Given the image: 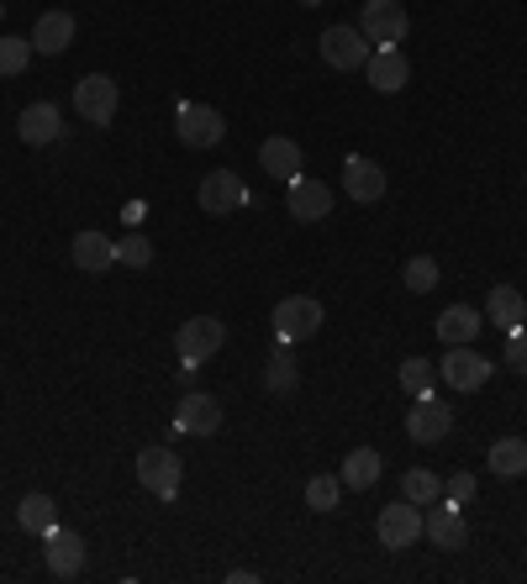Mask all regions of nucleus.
<instances>
[{
    "mask_svg": "<svg viewBox=\"0 0 527 584\" xmlns=\"http://www.w3.org/2000/svg\"><path fill=\"white\" fill-rule=\"evenodd\" d=\"M32 59V38H0V80H17Z\"/></svg>",
    "mask_w": 527,
    "mask_h": 584,
    "instance_id": "nucleus-31",
    "label": "nucleus"
},
{
    "mask_svg": "<svg viewBox=\"0 0 527 584\" xmlns=\"http://www.w3.org/2000/svg\"><path fill=\"white\" fill-rule=\"evenodd\" d=\"M365 80L380 90V95H396V90H406V80H411V63L401 59V48H375L365 63Z\"/></svg>",
    "mask_w": 527,
    "mask_h": 584,
    "instance_id": "nucleus-16",
    "label": "nucleus"
},
{
    "mask_svg": "<svg viewBox=\"0 0 527 584\" xmlns=\"http://www.w3.org/2000/svg\"><path fill=\"white\" fill-rule=\"evenodd\" d=\"M117 263H127V269H148V263H153V242L142 238V232L122 238L117 242Z\"/></svg>",
    "mask_w": 527,
    "mask_h": 584,
    "instance_id": "nucleus-33",
    "label": "nucleus"
},
{
    "mask_svg": "<svg viewBox=\"0 0 527 584\" xmlns=\"http://www.w3.org/2000/svg\"><path fill=\"white\" fill-rule=\"evenodd\" d=\"M296 384H301V369H296V359H290V348L280 343V353L264 363V390H269V395H290Z\"/></svg>",
    "mask_w": 527,
    "mask_h": 584,
    "instance_id": "nucleus-27",
    "label": "nucleus"
},
{
    "mask_svg": "<svg viewBox=\"0 0 527 584\" xmlns=\"http://www.w3.org/2000/svg\"><path fill=\"white\" fill-rule=\"evenodd\" d=\"M285 201H290V217H296V222H322L327 211H332V190H327L322 180H306V174H296Z\"/></svg>",
    "mask_w": 527,
    "mask_h": 584,
    "instance_id": "nucleus-18",
    "label": "nucleus"
},
{
    "mask_svg": "<svg viewBox=\"0 0 527 584\" xmlns=\"http://www.w3.org/2000/svg\"><path fill=\"white\" fill-rule=\"evenodd\" d=\"M196 201H201L206 217H232V211H243L248 205V184L232 174V169H211L196 190Z\"/></svg>",
    "mask_w": 527,
    "mask_h": 584,
    "instance_id": "nucleus-7",
    "label": "nucleus"
},
{
    "mask_svg": "<svg viewBox=\"0 0 527 584\" xmlns=\"http://www.w3.org/2000/svg\"><path fill=\"white\" fill-rule=\"evenodd\" d=\"M42 558H48V574H53V580H74V574L84 568V537L74 532V526H53Z\"/></svg>",
    "mask_w": 527,
    "mask_h": 584,
    "instance_id": "nucleus-15",
    "label": "nucleus"
},
{
    "mask_svg": "<svg viewBox=\"0 0 527 584\" xmlns=\"http://www.w3.org/2000/svg\"><path fill=\"white\" fill-rule=\"evenodd\" d=\"M122 217H127V226H138L142 217H148V205H142V201H127V205H122Z\"/></svg>",
    "mask_w": 527,
    "mask_h": 584,
    "instance_id": "nucleus-36",
    "label": "nucleus"
},
{
    "mask_svg": "<svg viewBox=\"0 0 527 584\" xmlns=\"http://www.w3.org/2000/svg\"><path fill=\"white\" fill-rule=\"evenodd\" d=\"M69 253H74V269H84V274H106V269L117 263V242L101 238V232H80Z\"/></svg>",
    "mask_w": 527,
    "mask_h": 584,
    "instance_id": "nucleus-22",
    "label": "nucleus"
},
{
    "mask_svg": "<svg viewBox=\"0 0 527 584\" xmlns=\"http://www.w3.org/2000/svg\"><path fill=\"white\" fill-rule=\"evenodd\" d=\"M338 501H344V480H338V474H311V480H306V505H311V511H338Z\"/></svg>",
    "mask_w": 527,
    "mask_h": 584,
    "instance_id": "nucleus-30",
    "label": "nucleus"
},
{
    "mask_svg": "<svg viewBox=\"0 0 527 584\" xmlns=\"http://www.w3.org/2000/svg\"><path fill=\"white\" fill-rule=\"evenodd\" d=\"M175 132H180V148H196V153H206V148H217V142L227 138V121L217 105H201V101H180L175 105Z\"/></svg>",
    "mask_w": 527,
    "mask_h": 584,
    "instance_id": "nucleus-1",
    "label": "nucleus"
},
{
    "mask_svg": "<svg viewBox=\"0 0 527 584\" xmlns=\"http://www.w3.org/2000/svg\"><path fill=\"white\" fill-rule=\"evenodd\" d=\"M369 53H375V48L365 42V32H359V27H348V21L322 32V63H327V69L354 74V69H365V63H369Z\"/></svg>",
    "mask_w": 527,
    "mask_h": 584,
    "instance_id": "nucleus-8",
    "label": "nucleus"
},
{
    "mask_svg": "<svg viewBox=\"0 0 527 584\" xmlns=\"http://www.w3.org/2000/svg\"><path fill=\"white\" fill-rule=\"evenodd\" d=\"M180 480H185V469L169 447L153 443V447H142L138 453V484L153 495V501H175V495H180Z\"/></svg>",
    "mask_w": 527,
    "mask_h": 584,
    "instance_id": "nucleus-4",
    "label": "nucleus"
},
{
    "mask_svg": "<svg viewBox=\"0 0 527 584\" xmlns=\"http://www.w3.org/2000/svg\"><path fill=\"white\" fill-rule=\"evenodd\" d=\"M444 501H454V505L475 501V474H469V469H459V474H448L444 480Z\"/></svg>",
    "mask_w": 527,
    "mask_h": 584,
    "instance_id": "nucleus-34",
    "label": "nucleus"
},
{
    "mask_svg": "<svg viewBox=\"0 0 527 584\" xmlns=\"http://www.w3.org/2000/svg\"><path fill=\"white\" fill-rule=\"evenodd\" d=\"M480 326H486V316H480L475 305H444V316H438V338H444V348H459V343H475Z\"/></svg>",
    "mask_w": 527,
    "mask_h": 584,
    "instance_id": "nucleus-21",
    "label": "nucleus"
},
{
    "mask_svg": "<svg viewBox=\"0 0 527 584\" xmlns=\"http://www.w3.org/2000/svg\"><path fill=\"white\" fill-rule=\"evenodd\" d=\"M448 432H454V411L438 395H422L411 405V416H406V437L411 443H444Z\"/></svg>",
    "mask_w": 527,
    "mask_h": 584,
    "instance_id": "nucleus-14",
    "label": "nucleus"
},
{
    "mask_svg": "<svg viewBox=\"0 0 527 584\" xmlns=\"http://www.w3.org/2000/svg\"><path fill=\"white\" fill-rule=\"evenodd\" d=\"M401 495H406V501H417V505H432V501H444V480H438L432 469H406V474H401Z\"/></svg>",
    "mask_w": 527,
    "mask_h": 584,
    "instance_id": "nucleus-28",
    "label": "nucleus"
},
{
    "mask_svg": "<svg viewBox=\"0 0 527 584\" xmlns=\"http://www.w3.org/2000/svg\"><path fill=\"white\" fill-rule=\"evenodd\" d=\"M69 48H74V17H69V11H42L38 27H32V53L59 59Z\"/></svg>",
    "mask_w": 527,
    "mask_h": 584,
    "instance_id": "nucleus-19",
    "label": "nucleus"
},
{
    "mask_svg": "<svg viewBox=\"0 0 527 584\" xmlns=\"http://www.w3.org/2000/svg\"><path fill=\"white\" fill-rule=\"evenodd\" d=\"M322 332V301L317 295H285L275 305V338L285 348H296L301 338H317Z\"/></svg>",
    "mask_w": 527,
    "mask_h": 584,
    "instance_id": "nucleus-2",
    "label": "nucleus"
},
{
    "mask_svg": "<svg viewBox=\"0 0 527 584\" xmlns=\"http://www.w3.org/2000/svg\"><path fill=\"white\" fill-rule=\"evenodd\" d=\"M59 132H63V121H59V105L53 101L27 105L17 117V138L27 142V148H48V142H59Z\"/></svg>",
    "mask_w": 527,
    "mask_h": 584,
    "instance_id": "nucleus-17",
    "label": "nucleus"
},
{
    "mask_svg": "<svg viewBox=\"0 0 527 584\" xmlns=\"http://www.w3.org/2000/svg\"><path fill=\"white\" fill-rule=\"evenodd\" d=\"M507 363L517 369V374H527V322L507 332Z\"/></svg>",
    "mask_w": 527,
    "mask_h": 584,
    "instance_id": "nucleus-35",
    "label": "nucleus"
},
{
    "mask_svg": "<svg viewBox=\"0 0 527 584\" xmlns=\"http://www.w3.org/2000/svg\"><path fill=\"white\" fill-rule=\"evenodd\" d=\"M259 163H264V174L269 180H296L301 174V142L296 138H264L259 142Z\"/></svg>",
    "mask_w": 527,
    "mask_h": 584,
    "instance_id": "nucleus-20",
    "label": "nucleus"
},
{
    "mask_svg": "<svg viewBox=\"0 0 527 584\" xmlns=\"http://www.w3.org/2000/svg\"><path fill=\"white\" fill-rule=\"evenodd\" d=\"M375 532H380V543L390 547V553H401V547H411L417 537H422V505L417 501H396L380 511V522H375Z\"/></svg>",
    "mask_w": 527,
    "mask_h": 584,
    "instance_id": "nucleus-9",
    "label": "nucleus"
},
{
    "mask_svg": "<svg viewBox=\"0 0 527 584\" xmlns=\"http://www.w3.org/2000/svg\"><path fill=\"white\" fill-rule=\"evenodd\" d=\"M422 537L432 547H444V553H459V547L469 543V526H465V511H459V505L454 501H432V511H427L422 516Z\"/></svg>",
    "mask_w": 527,
    "mask_h": 584,
    "instance_id": "nucleus-12",
    "label": "nucleus"
},
{
    "mask_svg": "<svg viewBox=\"0 0 527 584\" xmlns=\"http://www.w3.org/2000/svg\"><path fill=\"white\" fill-rule=\"evenodd\" d=\"M227 343V326L222 316H190V322L180 326V338H175V348H180V363L185 369H196V363L217 359Z\"/></svg>",
    "mask_w": 527,
    "mask_h": 584,
    "instance_id": "nucleus-5",
    "label": "nucleus"
},
{
    "mask_svg": "<svg viewBox=\"0 0 527 584\" xmlns=\"http://www.w3.org/2000/svg\"><path fill=\"white\" fill-rule=\"evenodd\" d=\"M401 390H406V395H417V401L432 395V363H427V359H406L401 363Z\"/></svg>",
    "mask_w": 527,
    "mask_h": 584,
    "instance_id": "nucleus-32",
    "label": "nucleus"
},
{
    "mask_svg": "<svg viewBox=\"0 0 527 584\" xmlns=\"http://www.w3.org/2000/svg\"><path fill=\"white\" fill-rule=\"evenodd\" d=\"M17 522H21V532H38V537H48V532L59 526V505H53V495L32 490V495H21Z\"/></svg>",
    "mask_w": 527,
    "mask_h": 584,
    "instance_id": "nucleus-25",
    "label": "nucleus"
},
{
    "mask_svg": "<svg viewBox=\"0 0 527 584\" xmlns=\"http://www.w3.org/2000/svg\"><path fill=\"white\" fill-rule=\"evenodd\" d=\"M486 322H496L501 332H511V326H523V322H527V301L517 295V284H496V290H490Z\"/></svg>",
    "mask_w": 527,
    "mask_h": 584,
    "instance_id": "nucleus-24",
    "label": "nucleus"
},
{
    "mask_svg": "<svg viewBox=\"0 0 527 584\" xmlns=\"http://www.w3.org/2000/svg\"><path fill=\"white\" fill-rule=\"evenodd\" d=\"M380 474H386V459H380L375 447H354L344 459V469H338V480H344L348 490H369V484H380Z\"/></svg>",
    "mask_w": 527,
    "mask_h": 584,
    "instance_id": "nucleus-23",
    "label": "nucleus"
},
{
    "mask_svg": "<svg viewBox=\"0 0 527 584\" xmlns=\"http://www.w3.org/2000/svg\"><path fill=\"white\" fill-rule=\"evenodd\" d=\"M301 6H322V0H301Z\"/></svg>",
    "mask_w": 527,
    "mask_h": 584,
    "instance_id": "nucleus-37",
    "label": "nucleus"
},
{
    "mask_svg": "<svg viewBox=\"0 0 527 584\" xmlns=\"http://www.w3.org/2000/svg\"><path fill=\"white\" fill-rule=\"evenodd\" d=\"M74 111H80L90 127H111V117H117V80L84 74V80L74 84Z\"/></svg>",
    "mask_w": 527,
    "mask_h": 584,
    "instance_id": "nucleus-11",
    "label": "nucleus"
},
{
    "mask_svg": "<svg viewBox=\"0 0 527 584\" xmlns=\"http://www.w3.org/2000/svg\"><path fill=\"white\" fill-rule=\"evenodd\" d=\"M175 432H185V437H217L222 432V401L217 395H206V390H190V395H180V405H175Z\"/></svg>",
    "mask_w": 527,
    "mask_h": 584,
    "instance_id": "nucleus-6",
    "label": "nucleus"
},
{
    "mask_svg": "<svg viewBox=\"0 0 527 584\" xmlns=\"http://www.w3.org/2000/svg\"><path fill=\"white\" fill-rule=\"evenodd\" d=\"M344 190H348V201H359V205L386 201V169H380L375 159H365V153H348L344 159Z\"/></svg>",
    "mask_w": 527,
    "mask_h": 584,
    "instance_id": "nucleus-13",
    "label": "nucleus"
},
{
    "mask_svg": "<svg viewBox=\"0 0 527 584\" xmlns=\"http://www.w3.org/2000/svg\"><path fill=\"white\" fill-rule=\"evenodd\" d=\"M486 464H490V474H501V480H523L527 474V437H501V443H490Z\"/></svg>",
    "mask_w": 527,
    "mask_h": 584,
    "instance_id": "nucleus-26",
    "label": "nucleus"
},
{
    "mask_svg": "<svg viewBox=\"0 0 527 584\" xmlns=\"http://www.w3.org/2000/svg\"><path fill=\"white\" fill-rule=\"evenodd\" d=\"M0 21H6V0H0Z\"/></svg>",
    "mask_w": 527,
    "mask_h": 584,
    "instance_id": "nucleus-38",
    "label": "nucleus"
},
{
    "mask_svg": "<svg viewBox=\"0 0 527 584\" xmlns=\"http://www.w3.org/2000/svg\"><path fill=\"white\" fill-rule=\"evenodd\" d=\"M406 27H411V17H406L401 0H365V11H359V32L369 48H396L406 38Z\"/></svg>",
    "mask_w": 527,
    "mask_h": 584,
    "instance_id": "nucleus-3",
    "label": "nucleus"
},
{
    "mask_svg": "<svg viewBox=\"0 0 527 584\" xmlns=\"http://www.w3.org/2000/svg\"><path fill=\"white\" fill-rule=\"evenodd\" d=\"M438 380H448L454 390H465V395H475V390H480V384L490 380V359H486V353H475L469 343L448 348V353H444V363H438Z\"/></svg>",
    "mask_w": 527,
    "mask_h": 584,
    "instance_id": "nucleus-10",
    "label": "nucleus"
},
{
    "mask_svg": "<svg viewBox=\"0 0 527 584\" xmlns=\"http://www.w3.org/2000/svg\"><path fill=\"white\" fill-rule=\"evenodd\" d=\"M401 280H406V290H411V295H432V290H438V280H444V269L427 259V253H417V259H406Z\"/></svg>",
    "mask_w": 527,
    "mask_h": 584,
    "instance_id": "nucleus-29",
    "label": "nucleus"
}]
</instances>
